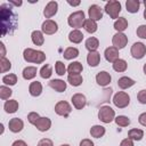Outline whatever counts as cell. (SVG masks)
<instances>
[{
	"mask_svg": "<svg viewBox=\"0 0 146 146\" xmlns=\"http://www.w3.org/2000/svg\"><path fill=\"white\" fill-rule=\"evenodd\" d=\"M1 9V30H2V36H5L7 33H13L17 26V16L13 11L10 5L2 3L0 6Z\"/></svg>",
	"mask_w": 146,
	"mask_h": 146,
	"instance_id": "6da1fadb",
	"label": "cell"
},
{
	"mask_svg": "<svg viewBox=\"0 0 146 146\" xmlns=\"http://www.w3.org/2000/svg\"><path fill=\"white\" fill-rule=\"evenodd\" d=\"M23 57L27 63H34V64H41L46 60V55L41 50H34L32 48H26L23 51Z\"/></svg>",
	"mask_w": 146,
	"mask_h": 146,
	"instance_id": "7a4b0ae2",
	"label": "cell"
},
{
	"mask_svg": "<svg viewBox=\"0 0 146 146\" xmlns=\"http://www.w3.org/2000/svg\"><path fill=\"white\" fill-rule=\"evenodd\" d=\"M84 22H86V18H84V13L82 10L72 13L67 18L68 25L71 27H74V30H79L80 27H83Z\"/></svg>",
	"mask_w": 146,
	"mask_h": 146,
	"instance_id": "3957f363",
	"label": "cell"
},
{
	"mask_svg": "<svg viewBox=\"0 0 146 146\" xmlns=\"http://www.w3.org/2000/svg\"><path fill=\"white\" fill-rule=\"evenodd\" d=\"M98 119L104 123H111L115 119V112L111 106H102L98 111Z\"/></svg>",
	"mask_w": 146,
	"mask_h": 146,
	"instance_id": "277c9868",
	"label": "cell"
},
{
	"mask_svg": "<svg viewBox=\"0 0 146 146\" xmlns=\"http://www.w3.org/2000/svg\"><path fill=\"white\" fill-rule=\"evenodd\" d=\"M105 11L111 18H119V14L121 13V3L115 0H110L105 5Z\"/></svg>",
	"mask_w": 146,
	"mask_h": 146,
	"instance_id": "5b68a950",
	"label": "cell"
},
{
	"mask_svg": "<svg viewBox=\"0 0 146 146\" xmlns=\"http://www.w3.org/2000/svg\"><path fill=\"white\" fill-rule=\"evenodd\" d=\"M113 103L117 108H124L129 105L130 103V97L127 92L124 91H119L114 95L113 97Z\"/></svg>",
	"mask_w": 146,
	"mask_h": 146,
	"instance_id": "8992f818",
	"label": "cell"
},
{
	"mask_svg": "<svg viewBox=\"0 0 146 146\" xmlns=\"http://www.w3.org/2000/svg\"><path fill=\"white\" fill-rule=\"evenodd\" d=\"M131 56L136 59H141L146 54V46L141 42H135L131 46Z\"/></svg>",
	"mask_w": 146,
	"mask_h": 146,
	"instance_id": "52a82bcc",
	"label": "cell"
},
{
	"mask_svg": "<svg viewBox=\"0 0 146 146\" xmlns=\"http://www.w3.org/2000/svg\"><path fill=\"white\" fill-rule=\"evenodd\" d=\"M71 111H72L71 105L65 100H60L55 105V112H56V114H58L60 116L67 117L70 115Z\"/></svg>",
	"mask_w": 146,
	"mask_h": 146,
	"instance_id": "ba28073f",
	"label": "cell"
},
{
	"mask_svg": "<svg viewBox=\"0 0 146 146\" xmlns=\"http://www.w3.org/2000/svg\"><path fill=\"white\" fill-rule=\"evenodd\" d=\"M112 43H113V47L117 48V49H122L127 46L128 43V38L125 34L121 33V32H117L113 35L112 38Z\"/></svg>",
	"mask_w": 146,
	"mask_h": 146,
	"instance_id": "9c48e42d",
	"label": "cell"
},
{
	"mask_svg": "<svg viewBox=\"0 0 146 146\" xmlns=\"http://www.w3.org/2000/svg\"><path fill=\"white\" fill-rule=\"evenodd\" d=\"M41 30L44 34H48V35H51V34H55L58 30V25L55 21L52 19H46L43 23H42V26H41Z\"/></svg>",
	"mask_w": 146,
	"mask_h": 146,
	"instance_id": "30bf717a",
	"label": "cell"
},
{
	"mask_svg": "<svg viewBox=\"0 0 146 146\" xmlns=\"http://www.w3.org/2000/svg\"><path fill=\"white\" fill-rule=\"evenodd\" d=\"M88 15L89 18L92 21H99L103 18V10L98 5H91L88 9Z\"/></svg>",
	"mask_w": 146,
	"mask_h": 146,
	"instance_id": "8fae6325",
	"label": "cell"
},
{
	"mask_svg": "<svg viewBox=\"0 0 146 146\" xmlns=\"http://www.w3.org/2000/svg\"><path fill=\"white\" fill-rule=\"evenodd\" d=\"M72 104L73 106L76 108V110H82L86 104H87V99H86V96L82 95V94H74L72 96Z\"/></svg>",
	"mask_w": 146,
	"mask_h": 146,
	"instance_id": "7c38bea8",
	"label": "cell"
},
{
	"mask_svg": "<svg viewBox=\"0 0 146 146\" xmlns=\"http://www.w3.org/2000/svg\"><path fill=\"white\" fill-rule=\"evenodd\" d=\"M104 55H105V58H106L107 62L114 63L115 60L119 59V55H120V54H119V49L112 46V47H108V48L105 49Z\"/></svg>",
	"mask_w": 146,
	"mask_h": 146,
	"instance_id": "4fadbf2b",
	"label": "cell"
},
{
	"mask_svg": "<svg viewBox=\"0 0 146 146\" xmlns=\"http://www.w3.org/2000/svg\"><path fill=\"white\" fill-rule=\"evenodd\" d=\"M111 80H112L111 74L106 71H102V72L97 73V75H96V82L102 87H106L107 84H110Z\"/></svg>",
	"mask_w": 146,
	"mask_h": 146,
	"instance_id": "5bb4252c",
	"label": "cell"
},
{
	"mask_svg": "<svg viewBox=\"0 0 146 146\" xmlns=\"http://www.w3.org/2000/svg\"><path fill=\"white\" fill-rule=\"evenodd\" d=\"M57 9H58V3L56 1H49L47 3V6L44 7L43 9V15L46 18H50L52 17L54 15H56L57 13Z\"/></svg>",
	"mask_w": 146,
	"mask_h": 146,
	"instance_id": "9a60e30c",
	"label": "cell"
},
{
	"mask_svg": "<svg viewBox=\"0 0 146 146\" xmlns=\"http://www.w3.org/2000/svg\"><path fill=\"white\" fill-rule=\"evenodd\" d=\"M23 127H24V122H23L21 119H18V117H13V119L8 122V128H9V130H10L11 132H15V133L22 131Z\"/></svg>",
	"mask_w": 146,
	"mask_h": 146,
	"instance_id": "2e32d148",
	"label": "cell"
},
{
	"mask_svg": "<svg viewBox=\"0 0 146 146\" xmlns=\"http://www.w3.org/2000/svg\"><path fill=\"white\" fill-rule=\"evenodd\" d=\"M34 125H35V128H36L39 131L44 132V131L49 130V128L51 127V121H50L49 117H40V119L36 121V123H35Z\"/></svg>",
	"mask_w": 146,
	"mask_h": 146,
	"instance_id": "e0dca14e",
	"label": "cell"
},
{
	"mask_svg": "<svg viewBox=\"0 0 146 146\" xmlns=\"http://www.w3.org/2000/svg\"><path fill=\"white\" fill-rule=\"evenodd\" d=\"M87 62L89 64V66L91 67H96L99 62H100V55L98 51H90L87 56Z\"/></svg>",
	"mask_w": 146,
	"mask_h": 146,
	"instance_id": "ac0fdd59",
	"label": "cell"
},
{
	"mask_svg": "<svg viewBox=\"0 0 146 146\" xmlns=\"http://www.w3.org/2000/svg\"><path fill=\"white\" fill-rule=\"evenodd\" d=\"M49 87L52 88L54 90L58 91V92H63L66 89V82H64L63 80H59V79L50 80L49 81Z\"/></svg>",
	"mask_w": 146,
	"mask_h": 146,
	"instance_id": "d6986e66",
	"label": "cell"
},
{
	"mask_svg": "<svg viewBox=\"0 0 146 146\" xmlns=\"http://www.w3.org/2000/svg\"><path fill=\"white\" fill-rule=\"evenodd\" d=\"M29 91H30V95H31V96L38 97V96H40L41 92H42V84H41L39 81L31 82V83H30V87H29Z\"/></svg>",
	"mask_w": 146,
	"mask_h": 146,
	"instance_id": "ffe728a7",
	"label": "cell"
},
{
	"mask_svg": "<svg viewBox=\"0 0 146 146\" xmlns=\"http://www.w3.org/2000/svg\"><path fill=\"white\" fill-rule=\"evenodd\" d=\"M68 40L73 43H80L83 40V34L80 30H72L68 34Z\"/></svg>",
	"mask_w": 146,
	"mask_h": 146,
	"instance_id": "44dd1931",
	"label": "cell"
},
{
	"mask_svg": "<svg viewBox=\"0 0 146 146\" xmlns=\"http://www.w3.org/2000/svg\"><path fill=\"white\" fill-rule=\"evenodd\" d=\"M86 48L89 50V52L90 51H96L97 50V48L99 47V41H98V39L97 38H95V36H90V38H88L87 40H86Z\"/></svg>",
	"mask_w": 146,
	"mask_h": 146,
	"instance_id": "7402d4cb",
	"label": "cell"
},
{
	"mask_svg": "<svg viewBox=\"0 0 146 146\" xmlns=\"http://www.w3.org/2000/svg\"><path fill=\"white\" fill-rule=\"evenodd\" d=\"M3 108L7 113H15L17 110H18V102L15 100V99H9V100H6L5 105H3Z\"/></svg>",
	"mask_w": 146,
	"mask_h": 146,
	"instance_id": "603a6c76",
	"label": "cell"
},
{
	"mask_svg": "<svg viewBox=\"0 0 146 146\" xmlns=\"http://www.w3.org/2000/svg\"><path fill=\"white\" fill-rule=\"evenodd\" d=\"M31 38H32V42L35 46H42L44 42V36H43L41 31H38V30L33 31L31 34Z\"/></svg>",
	"mask_w": 146,
	"mask_h": 146,
	"instance_id": "cb8c5ba5",
	"label": "cell"
},
{
	"mask_svg": "<svg viewBox=\"0 0 146 146\" xmlns=\"http://www.w3.org/2000/svg\"><path fill=\"white\" fill-rule=\"evenodd\" d=\"M135 83H136V82H135L132 79L128 78V76H122V78H120V79L117 80V86H119L121 89H128V88L132 87Z\"/></svg>",
	"mask_w": 146,
	"mask_h": 146,
	"instance_id": "d4e9b609",
	"label": "cell"
},
{
	"mask_svg": "<svg viewBox=\"0 0 146 146\" xmlns=\"http://www.w3.org/2000/svg\"><path fill=\"white\" fill-rule=\"evenodd\" d=\"M22 75L25 80H31L36 75V67L35 66H27L23 70Z\"/></svg>",
	"mask_w": 146,
	"mask_h": 146,
	"instance_id": "484cf974",
	"label": "cell"
},
{
	"mask_svg": "<svg viewBox=\"0 0 146 146\" xmlns=\"http://www.w3.org/2000/svg\"><path fill=\"white\" fill-rule=\"evenodd\" d=\"M105 128L103 127V125H99V124H96V125H94V127H91V129H90V135L92 136V137H95V138H100V137H103L104 135H105Z\"/></svg>",
	"mask_w": 146,
	"mask_h": 146,
	"instance_id": "4316f807",
	"label": "cell"
},
{
	"mask_svg": "<svg viewBox=\"0 0 146 146\" xmlns=\"http://www.w3.org/2000/svg\"><path fill=\"white\" fill-rule=\"evenodd\" d=\"M139 6H140V2L138 0H128L125 2V7H127V10L131 14H135V13H138L139 10Z\"/></svg>",
	"mask_w": 146,
	"mask_h": 146,
	"instance_id": "83f0119b",
	"label": "cell"
},
{
	"mask_svg": "<svg viewBox=\"0 0 146 146\" xmlns=\"http://www.w3.org/2000/svg\"><path fill=\"white\" fill-rule=\"evenodd\" d=\"M128 27V21L124 18V17H119L115 23H114V29L117 31V32H123L125 29Z\"/></svg>",
	"mask_w": 146,
	"mask_h": 146,
	"instance_id": "f1b7e54d",
	"label": "cell"
},
{
	"mask_svg": "<svg viewBox=\"0 0 146 146\" xmlns=\"http://www.w3.org/2000/svg\"><path fill=\"white\" fill-rule=\"evenodd\" d=\"M63 56L65 59H73L76 58L79 56V50L75 47H68L65 49V51L63 52Z\"/></svg>",
	"mask_w": 146,
	"mask_h": 146,
	"instance_id": "f546056e",
	"label": "cell"
},
{
	"mask_svg": "<svg viewBox=\"0 0 146 146\" xmlns=\"http://www.w3.org/2000/svg\"><path fill=\"white\" fill-rule=\"evenodd\" d=\"M82 70H83V67L80 62H73L67 67V72L70 74H80L82 72Z\"/></svg>",
	"mask_w": 146,
	"mask_h": 146,
	"instance_id": "4dcf8cb0",
	"label": "cell"
},
{
	"mask_svg": "<svg viewBox=\"0 0 146 146\" xmlns=\"http://www.w3.org/2000/svg\"><path fill=\"white\" fill-rule=\"evenodd\" d=\"M144 137V131L141 129H130L128 131V138L132 140H141Z\"/></svg>",
	"mask_w": 146,
	"mask_h": 146,
	"instance_id": "1f68e13d",
	"label": "cell"
},
{
	"mask_svg": "<svg viewBox=\"0 0 146 146\" xmlns=\"http://www.w3.org/2000/svg\"><path fill=\"white\" fill-rule=\"evenodd\" d=\"M127 67H128V64H127V62L124 59L119 58L117 60H115L113 63V70L115 72H124L127 70Z\"/></svg>",
	"mask_w": 146,
	"mask_h": 146,
	"instance_id": "d6a6232c",
	"label": "cell"
},
{
	"mask_svg": "<svg viewBox=\"0 0 146 146\" xmlns=\"http://www.w3.org/2000/svg\"><path fill=\"white\" fill-rule=\"evenodd\" d=\"M67 81H68L70 84H72L73 87H79V86L82 83L83 79H82V76H81L80 74H68V75H67Z\"/></svg>",
	"mask_w": 146,
	"mask_h": 146,
	"instance_id": "836d02e7",
	"label": "cell"
},
{
	"mask_svg": "<svg viewBox=\"0 0 146 146\" xmlns=\"http://www.w3.org/2000/svg\"><path fill=\"white\" fill-rule=\"evenodd\" d=\"M83 27H84V30L88 32V33H95L96 31H97V29H98V26H97V23L95 22V21H92V19H86V22H84V24H83Z\"/></svg>",
	"mask_w": 146,
	"mask_h": 146,
	"instance_id": "e575fe53",
	"label": "cell"
},
{
	"mask_svg": "<svg viewBox=\"0 0 146 146\" xmlns=\"http://www.w3.org/2000/svg\"><path fill=\"white\" fill-rule=\"evenodd\" d=\"M51 74H52V68H51V66L49 64H46V65H43L41 67V70H40V76L42 79H49L51 76Z\"/></svg>",
	"mask_w": 146,
	"mask_h": 146,
	"instance_id": "d590c367",
	"label": "cell"
},
{
	"mask_svg": "<svg viewBox=\"0 0 146 146\" xmlns=\"http://www.w3.org/2000/svg\"><path fill=\"white\" fill-rule=\"evenodd\" d=\"M2 82L6 86H14L17 82V76H16V74H13V73L7 74V75L2 76Z\"/></svg>",
	"mask_w": 146,
	"mask_h": 146,
	"instance_id": "8d00e7d4",
	"label": "cell"
},
{
	"mask_svg": "<svg viewBox=\"0 0 146 146\" xmlns=\"http://www.w3.org/2000/svg\"><path fill=\"white\" fill-rule=\"evenodd\" d=\"M115 123L119 125V127H128L130 124V119L128 116H124V115H119L114 119Z\"/></svg>",
	"mask_w": 146,
	"mask_h": 146,
	"instance_id": "74e56055",
	"label": "cell"
},
{
	"mask_svg": "<svg viewBox=\"0 0 146 146\" xmlns=\"http://www.w3.org/2000/svg\"><path fill=\"white\" fill-rule=\"evenodd\" d=\"M11 68V63L9 62V59H7L6 57H1L0 59V71L1 73H5L7 71H9Z\"/></svg>",
	"mask_w": 146,
	"mask_h": 146,
	"instance_id": "f35d334b",
	"label": "cell"
},
{
	"mask_svg": "<svg viewBox=\"0 0 146 146\" xmlns=\"http://www.w3.org/2000/svg\"><path fill=\"white\" fill-rule=\"evenodd\" d=\"M11 94H13V90L10 88H8L6 86H1L0 87V98L1 99H3V100L8 99L11 96Z\"/></svg>",
	"mask_w": 146,
	"mask_h": 146,
	"instance_id": "ab89813d",
	"label": "cell"
},
{
	"mask_svg": "<svg viewBox=\"0 0 146 146\" xmlns=\"http://www.w3.org/2000/svg\"><path fill=\"white\" fill-rule=\"evenodd\" d=\"M55 71L58 75H64L65 72H66V67H65V64L60 60H57L55 63Z\"/></svg>",
	"mask_w": 146,
	"mask_h": 146,
	"instance_id": "60d3db41",
	"label": "cell"
},
{
	"mask_svg": "<svg viewBox=\"0 0 146 146\" xmlns=\"http://www.w3.org/2000/svg\"><path fill=\"white\" fill-rule=\"evenodd\" d=\"M39 119H40V115H39L36 112H31V113H29V115H27V121H29L31 124H35Z\"/></svg>",
	"mask_w": 146,
	"mask_h": 146,
	"instance_id": "b9f144b4",
	"label": "cell"
},
{
	"mask_svg": "<svg viewBox=\"0 0 146 146\" xmlns=\"http://www.w3.org/2000/svg\"><path fill=\"white\" fill-rule=\"evenodd\" d=\"M137 35L140 39H146V25H140L137 29Z\"/></svg>",
	"mask_w": 146,
	"mask_h": 146,
	"instance_id": "7bdbcfd3",
	"label": "cell"
},
{
	"mask_svg": "<svg viewBox=\"0 0 146 146\" xmlns=\"http://www.w3.org/2000/svg\"><path fill=\"white\" fill-rule=\"evenodd\" d=\"M137 98H138V102L140 104H146V90L145 89L140 90L137 95Z\"/></svg>",
	"mask_w": 146,
	"mask_h": 146,
	"instance_id": "ee69618b",
	"label": "cell"
},
{
	"mask_svg": "<svg viewBox=\"0 0 146 146\" xmlns=\"http://www.w3.org/2000/svg\"><path fill=\"white\" fill-rule=\"evenodd\" d=\"M38 146H54L52 141L48 138H42L39 143H38Z\"/></svg>",
	"mask_w": 146,
	"mask_h": 146,
	"instance_id": "f6af8a7d",
	"label": "cell"
},
{
	"mask_svg": "<svg viewBox=\"0 0 146 146\" xmlns=\"http://www.w3.org/2000/svg\"><path fill=\"white\" fill-rule=\"evenodd\" d=\"M138 122H139L141 125L146 127V112H144V113H141V114L139 115V117H138Z\"/></svg>",
	"mask_w": 146,
	"mask_h": 146,
	"instance_id": "bcb514c9",
	"label": "cell"
},
{
	"mask_svg": "<svg viewBox=\"0 0 146 146\" xmlns=\"http://www.w3.org/2000/svg\"><path fill=\"white\" fill-rule=\"evenodd\" d=\"M120 146H133V141H132V139H130V138H125V139H123V140L121 141Z\"/></svg>",
	"mask_w": 146,
	"mask_h": 146,
	"instance_id": "7dc6e473",
	"label": "cell"
},
{
	"mask_svg": "<svg viewBox=\"0 0 146 146\" xmlns=\"http://www.w3.org/2000/svg\"><path fill=\"white\" fill-rule=\"evenodd\" d=\"M80 146H94V143L90 139L86 138V139H82L80 141Z\"/></svg>",
	"mask_w": 146,
	"mask_h": 146,
	"instance_id": "c3c4849f",
	"label": "cell"
},
{
	"mask_svg": "<svg viewBox=\"0 0 146 146\" xmlns=\"http://www.w3.org/2000/svg\"><path fill=\"white\" fill-rule=\"evenodd\" d=\"M11 146H27V144L24 140H15Z\"/></svg>",
	"mask_w": 146,
	"mask_h": 146,
	"instance_id": "681fc988",
	"label": "cell"
},
{
	"mask_svg": "<svg viewBox=\"0 0 146 146\" xmlns=\"http://www.w3.org/2000/svg\"><path fill=\"white\" fill-rule=\"evenodd\" d=\"M22 3H23L22 1H13V0H9V5H13V6H16V7L21 6Z\"/></svg>",
	"mask_w": 146,
	"mask_h": 146,
	"instance_id": "f907efd6",
	"label": "cell"
},
{
	"mask_svg": "<svg viewBox=\"0 0 146 146\" xmlns=\"http://www.w3.org/2000/svg\"><path fill=\"white\" fill-rule=\"evenodd\" d=\"M0 47H1V57H5V55H6V49H5V44H3V42H0Z\"/></svg>",
	"mask_w": 146,
	"mask_h": 146,
	"instance_id": "816d5d0a",
	"label": "cell"
},
{
	"mask_svg": "<svg viewBox=\"0 0 146 146\" xmlns=\"http://www.w3.org/2000/svg\"><path fill=\"white\" fill-rule=\"evenodd\" d=\"M67 3L71 5V6H73V7H75V6H79L80 5V1H71V0H68Z\"/></svg>",
	"mask_w": 146,
	"mask_h": 146,
	"instance_id": "f5cc1de1",
	"label": "cell"
},
{
	"mask_svg": "<svg viewBox=\"0 0 146 146\" xmlns=\"http://www.w3.org/2000/svg\"><path fill=\"white\" fill-rule=\"evenodd\" d=\"M143 70H144V73L146 74V63L144 64V67H143Z\"/></svg>",
	"mask_w": 146,
	"mask_h": 146,
	"instance_id": "db71d44e",
	"label": "cell"
},
{
	"mask_svg": "<svg viewBox=\"0 0 146 146\" xmlns=\"http://www.w3.org/2000/svg\"><path fill=\"white\" fill-rule=\"evenodd\" d=\"M144 18L146 19V8H145V10H144Z\"/></svg>",
	"mask_w": 146,
	"mask_h": 146,
	"instance_id": "11a10c76",
	"label": "cell"
},
{
	"mask_svg": "<svg viewBox=\"0 0 146 146\" xmlns=\"http://www.w3.org/2000/svg\"><path fill=\"white\" fill-rule=\"evenodd\" d=\"M60 146H70V145H67V144H64V145H60Z\"/></svg>",
	"mask_w": 146,
	"mask_h": 146,
	"instance_id": "9f6ffc18",
	"label": "cell"
},
{
	"mask_svg": "<svg viewBox=\"0 0 146 146\" xmlns=\"http://www.w3.org/2000/svg\"><path fill=\"white\" fill-rule=\"evenodd\" d=\"M144 5H145V7H146V0H145V1H144Z\"/></svg>",
	"mask_w": 146,
	"mask_h": 146,
	"instance_id": "6f0895ef",
	"label": "cell"
}]
</instances>
